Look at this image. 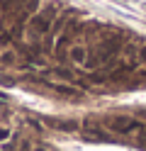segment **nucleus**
Here are the masks:
<instances>
[{"mask_svg":"<svg viewBox=\"0 0 146 151\" xmlns=\"http://www.w3.org/2000/svg\"><path fill=\"white\" fill-rule=\"evenodd\" d=\"M107 129L112 132V134H119V137H144L146 134V124L139 122L136 117H129V115H114L107 119Z\"/></svg>","mask_w":146,"mask_h":151,"instance_id":"1","label":"nucleus"},{"mask_svg":"<svg viewBox=\"0 0 146 151\" xmlns=\"http://www.w3.org/2000/svg\"><path fill=\"white\" fill-rule=\"evenodd\" d=\"M68 59H71L76 66L85 68V66H88V59H90V51H88L83 44H73L71 49H68Z\"/></svg>","mask_w":146,"mask_h":151,"instance_id":"2","label":"nucleus"},{"mask_svg":"<svg viewBox=\"0 0 146 151\" xmlns=\"http://www.w3.org/2000/svg\"><path fill=\"white\" fill-rule=\"evenodd\" d=\"M136 61H139V63H146V44L141 46V51L136 54Z\"/></svg>","mask_w":146,"mask_h":151,"instance_id":"3","label":"nucleus"},{"mask_svg":"<svg viewBox=\"0 0 146 151\" xmlns=\"http://www.w3.org/2000/svg\"><path fill=\"white\" fill-rule=\"evenodd\" d=\"M3 139H7V132H5V129H0V141H3Z\"/></svg>","mask_w":146,"mask_h":151,"instance_id":"4","label":"nucleus"}]
</instances>
